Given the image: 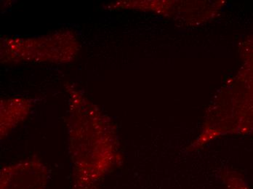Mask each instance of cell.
I'll use <instances>...</instances> for the list:
<instances>
[{
	"instance_id": "6da1fadb",
	"label": "cell",
	"mask_w": 253,
	"mask_h": 189,
	"mask_svg": "<svg viewBox=\"0 0 253 189\" xmlns=\"http://www.w3.org/2000/svg\"><path fill=\"white\" fill-rule=\"evenodd\" d=\"M47 170L38 160L24 161L1 172V189H45Z\"/></svg>"
},
{
	"instance_id": "7a4b0ae2",
	"label": "cell",
	"mask_w": 253,
	"mask_h": 189,
	"mask_svg": "<svg viewBox=\"0 0 253 189\" xmlns=\"http://www.w3.org/2000/svg\"><path fill=\"white\" fill-rule=\"evenodd\" d=\"M220 180L226 189H251L245 178L233 170L222 171Z\"/></svg>"
}]
</instances>
